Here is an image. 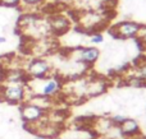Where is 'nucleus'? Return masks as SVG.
Segmentation results:
<instances>
[{
  "label": "nucleus",
  "instance_id": "obj_1",
  "mask_svg": "<svg viewBox=\"0 0 146 139\" xmlns=\"http://www.w3.org/2000/svg\"><path fill=\"white\" fill-rule=\"evenodd\" d=\"M63 81L58 75H49L42 79H30L27 87L31 96H40L54 100L63 91Z\"/></svg>",
  "mask_w": 146,
  "mask_h": 139
},
{
  "label": "nucleus",
  "instance_id": "obj_2",
  "mask_svg": "<svg viewBox=\"0 0 146 139\" xmlns=\"http://www.w3.org/2000/svg\"><path fill=\"white\" fill-rule=\"evenodd\" d=\"M27 83H8L0 82V101L9 105H22L30 98Z\"/></svg>",
  "mask_w": 146,
  "mask_h": 139
},
{
  "label": "nucleus",
  "instance_id": "obj_3",
  "mask_svg": "<svg viewBox=\"0 0 146 139\" xmlns=\"http://www.w3.org/2000/svg\"><path fill=\"white\" fill-rule=\"evenodd\" d=\"M25 71L28 79H42L51 75L53 66L46 59L44 58H33L25 65Z\"/></svg>",
  "mask_w": 146,
  "mask_h": 139
},
{
  "label": "nucleus",
  "instance_id": "obj_4",
  "mask_svg": "<svg viewBox=\"0 0 146 139\" xmlns=\"http://www.w3.org/2000/svg\"><path fill=\"white\" fill-rule=\"evenodd\" d=\"M142 28V24L135 20H122L117 24L111 26L110 33L117 38L121 40H131V38H137L140 31Z\"/></svg>",
  "mask_w": 146,
  "mask_h": 139
},
{
  "label": "nucleus",
  "instance_id": "obj_5",
  "mask_svg": "<svg viewBox=\"0 0 146 139\" xmlns=\"http://www.w3.org/2000/svg\"><path fill=\"white\" fill-rule=\"evenodd\" d=\"M19 112H21L22 120L27 125L36 124V123L41 121L44 117H46V115H48V111L45 109L37 106L36 104H33L31 101L23 102L19 107Z\"/></svg>",
  "mask_w": 146,
  "mask_h": 139
},
{
  "label": "nucleus",
  "instance_id": "obj_6",
  "mask_svg": "<svg viewBox=\"0 0 146 139\" xmlns=\"http://www.w3.org/2000/svg\"><path fill=\"white\" fill-rule=\"evenodd\" d=\"M73 59L74 63L82 64L85 66H91L100 58V50L95 46H82L73 51Z\"/></svg>",
  "mask_w": 146,
  "mask_h": 139
},
{
  "label": "nucleus",
  "instance_id": "obj_7",
  "mask_svg": "<svg viewBox=\"0 0 146 139\" xmlns=\"http://www.w3.org/2000/svg\"><path fill=\"white\" fill-rule=\"evenodd\" d=\"M49 32L55 36H62L67 33L71 28V20L64 14H53L48 19Z\"/></svg>",
  "mask_w": 146,
  "mask_h": 139
},
{
  "label": "nucleus",
  "instance_id": "obj_8",
  "mask_svg": "<svg viewBox=\"0 0 146 139\" xmlns=\"http://www.w3.org/2000/svg\"><path fill=\"white\" fill-rule=\"evenodd\" d=\"M119 132L126 139H135L141 134V128L137 120L127 117L121 125H119Z\"/></svg>",
  "mask_w": 146,
  "mask_h": 139
},
{
  "label": "nucleus",
  "instance_id": "obj_9",
  "mask_svg": "<svg viewBox=\"0 0 146 139\" xmlns=\"http://www.w3.org/2000/svg\"><path fill=\"white\" fill-rule=\"evenodd\" d=\"M114 127H115V125L113 124L110 116L109 117H101V119H99L98 123L95 124L96 130H98V133H100V134H108Z\"/></svg>",
  "mask_w": 146,
  "mask_h": 139
},
{
  "label": "nucleus",
  "instance_id": "obj_10",
  "mask_svg": "<svg viewBox=\"0 0 146 139\" xmlns=\"http://www.w3.org/2000/svg\"><path fill=\"white\" fill-rule=\"evenodd\" d=\"M46 0H22L21 3V8H25L26 10L30 9L31 12L33 10V8H37L40 5H42Z\"/></svg>",
  "mask_w": 146,
  "mask_h": 139
},
{
  "label": "nucleus",
  "instance_id": "obj_11",
  "mask_svg": "<svg viewBox=\"0 0 146 139\" xmlns=\"http://www.w3.org/2000/svg\"><path fill=\"white\" fill-rule=\"evenodd\" d=\"M136 40H137V42L140 43V46L146 51V26H142V28H141V31H140Z\"/></svg>",
  "mask_w": 146,
  "mask_h": 139
},
{
  "label": "nucleus",
  "instance_id": "obj_12",
  "mask_svg": "<svg viewBox=\"0 0 146 139\" xmlns=\"http://www.w3.org/2000/svg\"><path fill=\"white\" fill-rule=\"evenodd\" d=\"M22 0H0V7L5 8H19Z\"/></svg>",
  "mask_w": 146,
  "mask_h": 139
},
{
  "label": "nucleus",
  "instance_id": "obj_13",
  "mask_svg": "<svg viewBox=\"0 0 146 139\" xmlns=\"http://www.w3.org/2000/svg\"><path fill=\"white\" fill-rule=\"evenodd\" d=\"M110 119H111V121H113V124L115 125V127H119V125L127 119V116L123 115V114H115V115H111Z\"/></svg>",
  "mask_w": 146,
  "mask_h": 139
},
{
  "label": "nucleus",
  "instance_id": "obj_14",
  "mask_svg": "<svg viewBox=\"0 0 146 139\" xmlns=\"http://www.w3.org/2000/svg\"><path fill=\"white\" fill-rule=\"evenodd\" d=\"M90 42L94 43V45H99V43H103V42H104V36L101 35V33L94 32L92 35L90 36Z\"/></svg>",
  "mask_w": 146,
  "mask_h": 139
},
{
  "label": "nucleus",
  "instance_id": "obj_15",
  "mask_svg": "<svg viewBox=\"0 0 146 139\" xmlns=\"http://www.w3.org/2000/svg\"><path fill=\"white\" fill-rule=\"evenodd\" d=\"M55 1L58 3H62V4H69L71 1H73V0H55Z\"/></svg>",
  "mask_w": 146,
  "mask_h": 139
},
{
  "label": "nucleus",
  "instance_id": "obj_16",
  "mask_svg": "<svg viewBox=\"0 0 146 139\" xmlns=\"http://www.w3.org/2000/svg\"><path fill=\"white\" fill-rule=\"evenodd\" d=\"M4 42H7V38L4 36H0V43H4Z\"/></svg>",
  "mask_w": 146,
  "mask_h": 139
},
{
  "label": "nucleus",
  "instance_id": "obj_17",
  "mask_svg": "<svg viewBox=\"0 0 146 139\" xmlns=\"http://www.w3.org/2000/svg\"><path fill=\"white\" fill-rule=\"evenodd\" d=\"M35 138L36 139H48V138H45V137H41V135H36Z\"/></svg>",
  "mask_w": 146,
  "mask_h": 139
}]
</instances>
